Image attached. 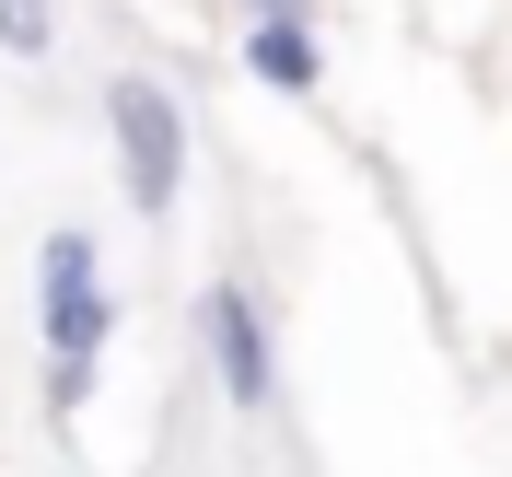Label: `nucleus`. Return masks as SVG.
Masks as SVG:
<instances>
[{
  "label": "nucleus",
  "instance_id": "1",
  "mask_svg": "<svg viewBox=\"0 0 512 477\" xmlns=\"http://www.w3.org/2000/svg\"><path fill=\"white\" fill-rule=\"evenodd\" d=\"M35 326H47V396L82 408V396H94L105 338H117V291H105L94 233H70V222L47 233V256H35Z\"/></svg>",
  "mask_w": 512,
  "mask_h": 477
},
{
  "label": "nucleus",
  "instance_id": "2",
  "mask_svg": "<svg viewBox=\"0 0 512 477\" xmlns=\"http://www.w3.org/2000/svg\"><path fill=\"white\" fill-rule=\"evenodd\" d=\"M105 128H117V187L140 222H163L175 210V187H187V105L163 94V82H140L128 70L117 94H105Z\"/></svg>",
  "mask_w": 512,
  "mask_h": 477
},
{
  "label": "nucleus",
  "instance_id": "3",
  "mask_svg": "<svg viewBox=\"0 0 512 477\" xmlns=\"http://www.w3.org/2000/svg\"><path fill=\"white\" fill-rule=\"evenodd\" d=\"M198 326H210V373H222L233 408H268L280 396V350H268V303H256L245 280H222L210 303H198Z\"/></svg>",
  "mask_w": 512,
  "mask_h": 477
},
{
  "label": "nucleus",
  "instance_id": "4",
  "mask_svg": "<svg viewBox=\"0 0 512 477\" xmlns=\"http://www.w3.org/2000/svg\"><path fill=\"white\" fill-rule=\"evenodd\" d=\"M245 70L280 82V94H315V35L303 24H245Z\"/></svg>",
  "mask_w": 512,
  "mask_h": 477
},
{
  "label": "nucleus",
  "instance_id": "5",
  "mask_svg": "<svg viewBox=\"0 0 512 477\" xmlns=\"http://www.w3.org/2000/svg\"><path fill=\"white\" fill-rule=\"evenodd\" d=\"M0 47H12V59H47V47H59L47 0H0Z\"/></svg>",
  "mask_w": 512,
  "mask_h": 477
},
{
  "label": "nucleus",
  "instance_id": "6",
  "mask_svg": "<svg viewBox=\"0 0 512 477\" xmlns=\"http://www.w3.org/2000/svg\"><path fill=\"white\" fill-rule=\"evenodd\" d=\"M256 12H268V24H303V0H256Z\"/></svg>",
  "mask_w": 512,
  "mask_h": 477
}]
</instances>
